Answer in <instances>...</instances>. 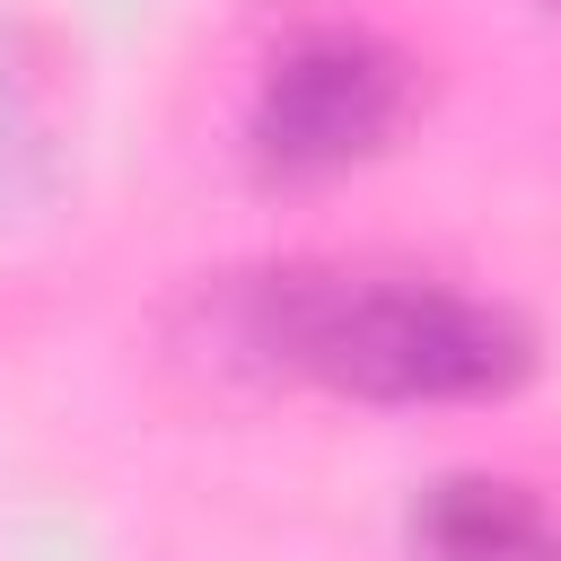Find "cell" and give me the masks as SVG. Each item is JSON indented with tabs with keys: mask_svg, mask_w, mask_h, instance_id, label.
I'll return each mask as SVG.
<instances>
[{
	"mask_svg": "<svg viewBox=\"0 0 561 561\" xmlns=\"http://www.w3.org/2000/svg\"><path fill=\"white\" fill-rule=\"evenodd\" d=\"M219 333L237 359L333 386L351 403H465L526 377L517 316L412 272L280 263L219 298Z\"/></svg>",
	"mask_w": 561,
	"mask_h": 561,
	"instance_id": "cell-1",
	"label": "cell"
},
{
	"mask_svg": "<svg viewBox=\"0 0 561 561\" xmlns=\"http://www.w3.org/2000/svg\"><path fill=\"white\" fill-rule=\"evenodd\" d=\"M403 105H412L403 53H386L359 26H316V35H298L263 70L254 114H245V158L272 184L342 175L368 149H386V131L403 123Z\"/></svg>",
	"mask_w": 561,
	"mask_h": 561,
	"instance_id": "cell-2",
	"label": "cell"
},
{
	"mask_svg": "<svg viewBox=\"0 0 561 561\" xmlns=\"http://www.w3.org/2000/svg\"><path fill=\"white\" fill-rule=\"evenodd\" d=\"M412 552L421 561H561V535L517 482L456 473L412 508Z\"/></svg>",
	"mask_w": 561,
	"mask_h": 561,
	"instance_id": "cell-3",
	"label": "cell"
}]
</instances>
